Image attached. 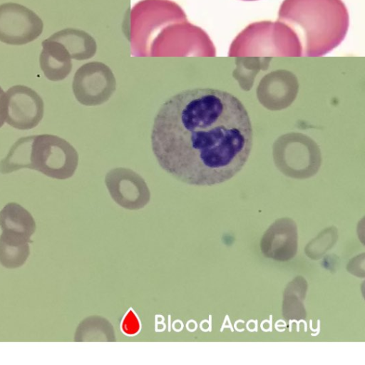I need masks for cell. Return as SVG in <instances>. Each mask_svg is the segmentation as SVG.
<instances>
[{"instance_id": "cell-1", "label": "cell", "mask_w": 365, "mask_h": 365, "mask_svg": "<svg viewBox=\"0 0 365 365\" xmlns=\"http://www.w3.org/2000/svg\"><path fill=\"white\" fill-rule=\"evenodd\" d=\"M151 148L167 173L194 186L223 183L242 170L253 145V129L242 103L225 91L183 90L158 109Z\"/></svg>"}, {"instance_id": "cell-2", "label": "cell", "mask_w": 365, "mask_h": 365, "mask_svg": "<svg viewBox=\"0 0 365 365\" xmlns=\"http://www.w3.org/2000/svg\"><path fill=\"white\" fill-rule=\"evenodd\" d=\"M278 21L297 35L304 55H324L344 38L349 14L341 0H284Z\"/></svg>"}, {"instance_id": "cell-3", "label": "cell", "mask_w": 365, "mask_h": 365, "mask_svg": "<svg viewBox=\"0 0 365 365\" xmlns=\"http://www.w3.org/2000/svg\"><path fill=\"white\" fill-rule=\"evenodd\" d=\"M78 163L76 150L65 139L51 134L20 138L0 161V173L29 168L65 180L73 176Z\"/></svg>"}, {"instance_id": "cell-4", "label": "cell", "mask_w": 365, "mask_h": 365, "mask_svg": "<svg viewBox=\"0 0 365 365\" xmlns=\"http://www.w3.org/2000/svg\"><path fill=\"white\" fill-rule=\"evenodd\" d=\"M302 54V45L296 33L278 20L250 24L235 38L229 49L230 56H299Z\"/></svg>"}, {"instance_id": "cell-5", "label": "cell", "mask_w": 365, "mask_h": 365, "mask_svg": "<svg viewBox=\"0 0 365 365\" xmlns=\"http://www.w3.org/2000/svg\"><path fill=\"white\" fill-rule=\"evenodd\" d=\"M187 19L183 9L172 0H140L129 19L130 50L136 56H150L151 45L167 26Z\"/></svg>"}, {"instance_id": "cell-6", "label": "cell", "mask_w": 365, "mask_h": 365, "mask_svg": "<svg viewBox=\"0 0 365 365\" xmlns=\"http://www.w3.org/2000/svg\"><path fill=\"white\" fill-rule=\"evenodd\" d=\"M215 51L208 34L185 19L162 30L151 45L150 56H213Z\"/></svg>"}, {"instance_id": "cell-7", "label": "cell", "mask_w": 365, "mask_h": 365, "mask_svg": "<svg viewBox=\"0 0 365 365\" xmlns=\"http://www.w3.org/2000/svg\"><path fill=\"white\" fill-rule=\"evenodd\" d=\"M75 98L86 106H99L108 101L116 89V79L105 63L93 61L80 66L72 83Z\"/></svg>"}, {"instance_id": "cell-8", "label": "cell", "mask_w": 365, "mask_h": 365, "mask_svg": "<svg viewBox=\"0 0 365 365\" xmlns=\"http://www.w3.org/2000/svg\"><path fill=\"white\" fill-rule=\"evenodd\" d=\"M43 29L41 19L29 8L13 2L0 4V41L24 45L36 39Z\"/></svg>"}, {"instance_id": "cell-9", "label": "cell", "mask_w": 365, "mask_h": 365, "mask_svg": "<svg viewBox=\"0 0 365 365\" xmlns=\"http://www.w3.org/2000/svg\"><path fill=\"white\" fill-rule=\"evenodd\" d=\"M5 121L19 130L35 128L42 120L44 103L42 98L32 88L16 85L5 94Z\"/></svg>"}, {"instance_id": "cell-10", "label": "cell", "mask_w": 365, "mask_h": 365, "mask_svg": "<svg viewBox=\"0 0 365 365\" xmlns=\"http://www.w3.org/2000/svg\"><path fill=\"white\" fill-rule=\"evenodd\" d=\"M105 184L112 199L127 210H139L150 201V192L138 173L126 168H115L105 176Z\"/></svg>"}, {"instance_id": "cell-11", "label": "cell", "mask_w": 365, "mask_h": 365, "mask_svg": "<svg viewBox=\"0 0 365 365\" xmlns=\"http://www.w3.org/2000/svg\"><path fill=\"white\" fill-rule=\"evenodd\" d=\"M262 254L277 261L292 259L298 249V233L296 223L289 218H282L272 224L260 241Z\"/></svg>"}, {"instance_id": "cell-12", "label": "cell", "mask_w": 365, "mask_h": 365, "mask_svg": "<svg viewBox=\"0 0 365 365\" xmlns=\"http://www.w3.org/2000/svg\"><path fill=\"white\" fill-rule=\"evenodd\" d=\"M0 227L4 240L22 243H32L31 237L36 230L31 214L16 202L7 203L0 211Z\"/></svg>"}, {"instance_id": "cell-13", "label": "cell", "mask_w": 365, "mask_h": 365, "mask_svg": "<svg viewBox=\"0 0 365 365\" xmlns=\"http://www.w3.org/2000/svg\"><path fill=\"white\" fill-rule=\"evenodd\" d=\"M41 46L39 63L46 78L52 81L66 78L72 70V58L66 48L48 38L43 41Z\"/></svg>"}, {"instance_id": "cell-14", "label": "cell", "mask_w": 365, "mask_h": 365, "mask_svg": "<svg viewBox=\"0 0 365 365\" xmlns=\"http://www.w3.org/2000/svg\"><path fill=\"white\" fill-rule=\"evenodd\" d=\"M48 38L61 43L74 60L90 59L97 52L98 46L95 38L82 29H63L55 32Z\"/></svg>"}, {"instance_id": "cell-15", "label": "cell", "mask_w": 365, "mask_h": 365, "mask_svg": "<svg viewBox=\"0 0 365 365\" xmlns=\"http://www.w3.org/2000/svg\"><path fill=\"white\" fill-rule=\"evenodd\" d=\"M307 282L301 276L295 277L286 287L283 294L282 314L287 320H300L306 317L304 306Z\"/></svg>"}, {"instance_id": "cell-16", "label": "cell", "mask_w": 365, "mask_h": 365, "mask_svg": "<svg viewBox=\"0 0 365 365\" xmlns=\"http://www.w3.org/2000/svg\"><path fill=\"white\" fill-rule=\"evenodd\" d=\"M75 341H115L112 324L106 319L92 316L83 320L78 326Z\"/></svg>"}, {"instance_id": "cell-17", "label": "cell", "mask_w": 365, "mask_h": 365, "mask_svg": "<svg viewBox=\"0 0 365 365\" xmlns=\"http://www.w3.org/2000/svg\"><path fill=\"white\" fill-rule=\"evenodd\" d=\"M29 254V243L13 242L0 237V264L3 267L18 268L24 264Z\"/></svg>"}, {"instance_id": "cell-18", "label": "cell", "mask_w": 365, "mask_h": 365, "mask_svg": "<svg viewBox=\"0 0 365 365\" xmlns=\"http://www.w3.org/2000/svg\"><path fill=\"white\" fill-rule=\"evenodd\" d=\"M323 231L315 239L307 244L305 252L307 256L312 259L321 257L322 255L331 247L337 240V231Z\"/></svg>"}, {"instance_id": "cell-19", "label": "cell", "mask_w": 365, "mask_h": 365, "mask_svg": "<svg viewBox=\"0 0 365 365\" xmlns=\"http://www.w3.org/2000/svg\"><path fill=\"white\" fill-rule=\"evenodd\" d=\"M121 328L127 335H134L140 329V323L135 313L130 309L125 316Z\"/></svg>"}, {"instance_id": "cell-20", "label": "cell", "mask_w": 365, "mask_h": 365, "mask_svg": "<svg viewBox=\"0 0 365 365\" xmlns=\"http://www.w3.org/2000/svg\"><path fill=\"white\" fill-rule=\"evenodd\" d=\"M5 94L6 93L0 86V128L5 122Z\"/></svg>"}, {"instance_id": "cell-21", "label": "cell", "mask_w": 365, "mask_h": 365, "mask_svg": "<svg viewBox=\"0 0 365 365\" xmlns=\"http://www.w3.org/2000/svg\"><path fill=\"white\" fill-rule=\"evenodd\" d=\"M244 1H255V0H244Z\"/></svg>"}]
</instances>
